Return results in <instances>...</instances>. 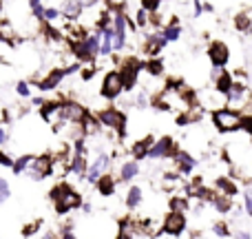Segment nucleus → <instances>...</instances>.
<instances>
[{
	"instance_id": "nucleus-1",
	"label": "nucleus",
	"mask_w": 252,
	"mask_h": 239,
	"mask_svg": "<svg viewBox=\"0 0 252 239\" xmlns=\"http://www.w3.org/2000/svg\"><path fill=\"white\" fill-rule=\"evenodd\" d=\"M51 197L56 200V210L58 213H69L71 208L80 204V197L78 193H73L69 186H60V188H53Z\"/></svg>"
},
{
	"instance_id": "nucleus-25",
	"label": "nucleus",
	"mask_w": 252,
	"mask_h": 239,
	"mask_svg": "<svg viewBox=\"0 0 252 239\" xmlns=\"http://www.w3.org/2000/svg\"><path fill=\"white\" fill-rule=\"evenodd\" d=\"M82 120H84V131H87L89 135L95 133L97 131V120H93V118H82Z\"/></svg>"
},
{
	"instance_id": "nucleus-20",
	"label": "nucleus",
	"mask_w": 252,
	"mask_h": 239,
	"mask_svg": "<svg viewBox=\"0 0 252 239\" xmlns=\"http://www.w3.org/2000/svg\"><path fill=\"white\" fill-rule=\"evenodd\" d=\"M148 146H151V137H146V139H142V142H137V144L133 146V155H135V157H146Z\"/></svg>"
},
{
	"instance_id": "nucleus-33",
	"label": "nucleus",
	"mask_w": 252,
	"mask_h": 239,
	"mask_svg": "<svg viewBox=\"0 0 252 239\" xmlns=\"http://www.w3.org/2000/svg\"><path fill=\"white\" fill-rule=\"evenodd\" d=\"M148 71H151L153 75H157L161 71V65H159V62H151V65H148Z\"/></svg>"
},
{
	"instance_id": "nucleus-23",
	"label": "nucleus",
	"mask_w": 252,
	"mask_h": 239,
	"mask_svg": "<svg viewBox=\"0 0 252 239\" xmlns=\"http://www.w3.org/2000/svg\"><path fill=\"white\" fill-rule=\"evenodd\" d=\"M215 206H217L221 213H228V210L232 208V206H230V200H228V195H226V197H219V195L215 197Z\"/></svg>"
},
{
	"instance_id": "nucleus-37",
	"label": "nucleus",
	"mask_w": 252,
	"mask_h": 239,
	"mask_svg": "<svg viewBox=\"0 0 252 239\" xmlns=\"http://www.w3.org/2000/svg\"><path fill=\"white\" fill-rule=\"evenodd\" d=\"M78 2H80V7H91L95 0H78Z\"/></svg>"
},
{
	"instance_id": "nucleus-8",
	"label": "nucleus",
	"mask_w": 252,
	"mask_h": 239,
	"mask_svg": "<svg viewBox=\"0 0 252 239\" xmlns=\"http://www.w3.org/2000/svg\"><path fill=\"white\" fill-rule=\"evenodd\" d=\"M170 148H173V139L164 137V139H159L155 146H148L146 157H166L170 153Z\"/></svg>"
},
{
	"instance_id": "nucleus-19",
	"label": "nucleus",
	"mask_w": 252,
	"mask_h": 239,
	"mask_svg": "<svg viewBox=\"0 0 252 239\" xmlns=\"http://www.w3.org/2000/svg\"><path fill=\"white\" fill-rule=\"evenodd\" d=\"M139 202H142V191H139L137 186L130 188L128 195H126V204H128L130 208H135V206H139Z\"/></svg>"
},
{
	"instance_id": "nucleus-13",
	"label": "nucleus",
	"mask_w": 252,
	"mask_h": 239,
	"mask_svg": "<svg viewBox=\"0 0 252 239\" xmlns=\"http://www.w3.org/2000/svg\"><path fill=\"white\" fill-rule=\"evenodd\" d=\"M137 67H128L126 65V69H124V73H120L122 75V84H124V89H133L135 87V82H137Z\"/></svg>"
},
{
	"instance_id": "nucleus-18",
	"label": "nucleus",
	"mask_w": 252,
	"mask_h": 239,
	"mask_svg": "<svg viewBox=\"0 0 252 239\" xmlns=\"http://www.w3.org/2000/svg\"><path fill=\"white\" fill-rule=\"evenodd\" d=\"M62 111H64V115H66V118H69V120H75V122H80V120L84 118L82 109H80L78 104H66V109H62Z\"/></svg>"
},
{
	"instance_id": "nucleus-31",
	"label": "nucleus",
	"mask_w": 252,
	"mask_h": 239,
	"mask_svg": "<svg viewBox=\"0 0 252 239\" xmlns=\"http://www.w3.org/2000/svg\"><path fill=\"white\" fill-rule=\"evenodd\" d=\"M215 235H221V237H228L230 235V233L226 231V226H223V224H217V226H215Z\"/></svg>"
},
{
	"instance_id": "nucleus-9",
	"label": "nucleus",
	"mask_w": 252,
	"mask_h": 239,
	"mask_svg": "<svg viewBox=\"0 0 252 239\" xmlns=\"http://www.w3.org/2000/svg\"><path fill=\"white\" fill-rule=\"evenodd\" d=\"M31 164H33V173H38V177L42 179V177H47L49 173H51V169H53V162H51V157H35V160H31Z\"/></svg>"
},
{
	"instance_id": "nucleus-4",
	"label": "nucleus",
	"mask_w": 252,
	"mask_h": 239,
	"mask_svg": "<svg viewBox=\"0 0 252 239\" xmlns=\"http://www.w3.org/2000/svg\"><path fill=\"white\" fill-rule=\"evenodd\" d=\"M164 228H166V233H168V235H179V233L186 228V217H184V213L173 210V213L164 219Z\"/></svg>"
},
{
	"instance_id": "nucleus-29",
	"label": "nucleus",
	"mask_w": 252,
	"mask_h": 239,
	"mask_svg": "<svg viewBox=\"0 0 252 239\" xmlns=\"http://www.w3.org/2000/svg\"><path fill=\"white\" fill-rule=\"evenodd\" d=\"M173 210H177V213H184L186 210V202H182V200H173Z\"/></svg>"
},
{
	"instance_id": "nucleus-28",
	"label": "nucleus",
	"mask_w": 252,
	"mask_h": 239,
	"mask_svg": "<svg viewBox=\"0 0 252 239\" xmlns=\"http://www.w3.org/2000/svg\"><path fill=\"white\" fill-rule=\"evenodd\" d=\"M58 16H60V13H58V9H44V13H42V18H47V20H58Z\"/></svg>"
},
{
	"instance_id": "nucleus-35",
	"label": "nucleus",
	"mask_w": 252,
	"mask_h": 239,
	"mask_svg": "<svg viewBox=\"0 0 252 239\" xmlns=\"http://www.w3.org/2000/svg\"><path fill=\"white\" fill-rule=\"evenodd\" d=\"M0 164H4V166H11L13 162H11V157H9V155H4V153H0Z\"/></svg>"
},
{
	"instance_id": "nucleus-38",
	"label": "nucleus",
	"mask_w": 252,
	"mask_h": 239,
	"mask_svg": "<svg viewBox=\"0 0 252 239\" xmlns=\"http://www.w3.org/2000/svg\"><path fill=\"white\" fill-rule=\"evenodd\" d=\"M4 142H7V133H4V129L0 126V144H4Z\"/></svg>"
},
{
	"instance_id": "nucleus-36",
	"label": "nucleus",
	"mask_w": 252,
	"mask_h": 239,
	"mask_svg": "<svg viewBox=\"0 0 252 239\" xmlns=\"http://www.w3.org/2000/svg\"><path fill=\"white\" fill-rule=\"evenodd\" d=\"M137 25H139V27L146 25V11H139V13H137Z\"/></svg>"
},
{
	"instance_id": "nucleus-7",
	"label": "nucleus",
	"mask_w": 252,
	"mask_h": 239,
	"mask_svg": "<svg viewBox=\"0 0 252 239\" xmlns=\"http://www.w3.org/2000/svg\"><path fill=\"white\" fill-rule=\"evenodd\" d=\"M100 122L113 131H122L126 120H124L122 113H118V111H104V113H100Z\"/></svg>"
},
{
	"instance_id": "nucleus-10",
	"label": "nucleus",
	"mask_w": 252,
	"mask_h": 239,
	"mask_svg": "<svg viewBox=\"0 0 252 239\" xmlns=\"http://www.w3.org/2000/svg\"><path fill=\"white\" fill-rule=\"evenodd\" d=\"M42 118L49 122V124H56L64 118V111H62L60 104H51V106H44L42 109Z\"/></svg>"
},
{
	"instance_id": "nucleus-5",
	"label": "nucleus",
	"mask_w": 252,
	"mask_h": 239,
	"mask_svg": "<svg viewBox=\"0 0 252 239\" xmlns=\"http://www.w3.org/2000/svg\"><path fill=\"white\" fill-rule=\"evenodd\" d=\"M109 166H111V157L109 155H97L95 162H93V164L89 166V171H87L89 182H95L102 173H106V169H109Z\"/></svg>"
},
{
	"instance_id": "nucleus-30",
	"label": "nucleus",
	"mask_w": 252,
	"mask_h": 239,
	"mask_svg": "<svg viewBox=\"0 0 252 239\" xmlns=\"http://www.w3.org/2000/svg\"><path fill=\"white\" fill-rule=\"evenodd\" d=\"M16 91H18V96H22V98H25V96H29V87H27L25 82H20V84H18V87H16Z\"/></svg>"
},
{
	"instance_id": "nucleus-16",
	"label": "nucleus",
	"mask_w": 252,
	"mask_h": 239,
	"mask_svg": "<svg viewBox=\"0 0 252 239\" xmlns=\"http://www.w3.org/2000/svg\"><path fill=\"white\" fill-rule=\"evenodd\" d=\"M217 191L219 193H221V195H228V197H230V195H235V193H237V186H235V184H232V182H228V179H217Z\"/></svg>"
},
{
	"instance_id": "nucleus-6",
	"label": "nucleus",
	"mask_w": 252,
	"mask_h": 239,
	"mask_svg": "<svg viewBox=\"0 0 252 239\" xmlns=\"http://www.w3.org/2000/svg\"><path fill=\"white\" fill-rule=\"evenodd\" d=\"M208 53H210V60H213L215 67H223L228 62V58H230V51H228V47L223 42H213Z\"/></svg>"
},
{
	"instance_id": "nucleus-24",
	"label": "nucleus",
	"mask_w": 252,
	"mask_h": 239,
	"mask_svg": "<svg viewBox=\"0 0 252 239\" xmlns=\"http://www.w3.org/2000/svg\"><path fill=\"white\" fill-rule=\"evenodd\" d=\"M31 164V155H25V157H20V160L16 162V164H13V171H16V175H20L22 171L27 169V166Z\"/></svg>"
},
{
	"instance_id": "nucleus-15",
	"label": "nucleus",
	"mask_w": 252,
	"mask_h": 239,
	"mask_svg": "<svg viewBox=\"0 0 252 239\" xmlns=\"http://www.w3.org/2000/svg\"><path fill=\"white\" fill-rule=\"evenodd\" d=\"M177 162H179V169H182V173H190L192 166L197 164V162L192 160L188 153H179V155H177Z\"/></svg>"
},
{
	"instance_id": "nucleus-22",
	"label": "nucleus",
	"mask_w": 252,
	"mask_h": 239,
	"mask_svg": "<svg viewBox=\"0 0 252 239\" xmlns=\"http://www.w3.org/2000/svg\"><path fill=\"white\" fill-rule=\"evenodd\" d=\"M235 25H237V29L248 31V29H250V13H248V11L239 13V16L235 18Z\"/></svg>"
},
{
	"instance_id": "nucleus-27",
	"label": "nucleus",
	"mask_w": 252,
	"mask_h": 239,
	"mask_svg": "<svg viewBox=\"0 0 252 239\" xmlns=\"http://www.w3.org/2000/svg\"><path fill=\"white\" fill-rule=\"evenodd\" d=\"M9 200V184L4 179H0V202Z\"/></svg>"
},
{
	"instance_id": "nucleus-34",
	"label": "nucleus",
	"mask_w": 252,
	"mask_h": 239,
	"mask_svg": "<svg viewBox=\"0 0 252 239\" xmlns=\"http://www.w3.org/2000/svg\"><path fill=\"white\" fill-rule=\"evenodd\" d=\"M244 200H246V213L252 215V197H250V193H246Z\"/></svg>"
},
{
	"instance_id": "nucleus-11",
	"label": "nucleus",
	"mask_w": 252,
	"mask_h": 239,
	"mask_svg": "<svg viewBox=\"0 0 252 239\" xmlns=\"http://www.w3.org/2000/svg\"><path fill=\"white\" fill-rule=\"evenodd\" d=\"M164 42H166L164 35H153V38L146 40V47H144V49H146L148 56H157V53L164 49Z\"/></svg>"
},
{
	"instance_id": "nucleus-26",
	"label": "nucleus",
	"mask_w": 252,
	"mask_h": 239,
	"mask_svg": "<svg viewBox=\"0 0 252 239\" xmlns=\"http://www.w3.org/2000/svg\"><path fill=\"white\" fill-rule=\"evenodd\" d=\"M179 34H182V31H179L177 27H168V29H164V40H177Z\"/></svg>"
},
{
	"instance_id": "nucleus-2",
	"label": "nucleus",
	"mask_w": 252,
	"mask_h": 239,
	"mask_svg": "<svg viewBox=\"0 0 252 239\" xmlns=\"http://www.w3.org/2000/svg\"><path fill=\"white\" fill-rule=\"evenodd\" d=\"M213 120H215V126H217L219 131H223V133H228V131H237V129H239L241 115H239V111H232V109H221V111H215Z\"/></svg>"
},
{
	"instance_id": "nucleus-12",
	"label": "nucleus",
	"mask_w": 252,
	"mask_h": 239,
	"mask_svg": "<svg viewBox=\"0 0 252 239\" xmlns=\"http://www.w3.org/2000/svg\"><path fill=\"white\" fill-rule=\"evenodd\" d=\"M97 182V191L102 193V195H111L113 193V188H115V182L111 179V175H106V173H102L100 177L95 179Z\"/></svg>"
},
{
	"instance_id": "nucleus-39",
	"label": "nucleus",
	"mask_w": 252,
	"mask_h": 239,
	"mask_svg": "<svg viewBox=\"0 0 252 239\" xmlns=\"http://www.w3.org/2000/svg\"><path fill=\"white\" fill-rule=\"evenodd\" d=\"M40 2V0H29V4H31V7H35V4H38Z\"/></svg>"
},
{
	"instance_id": "nucleus-17",
	"label": "nucleus",
	"mask_w": 252,
	"mask_h": 239,
	"mask_svg": "<svg viewBox=\"0 0 252 239\" xmlns=\"http://www.w3.org/2000/svg\"><path fill=\"white\" fill-rule=\"evenodd\" d=\"M139 173V166H137V162H126V164L122 166V179H133L135 175Z\"/></svg>"
},
{
	"instance_id": "nucleus-3",
	"label": "nucleus",
	"mask_w": 252,
	"mask_h": 239,
	"mask_svg": "<svg viewBox=\"0 0 252 239\" xmlns=\"http://www.w3.org/2000/svg\"><path fill=\"white\" fill-rule=\"evenodd\" d=\"M124 84H122V75L120 73H109L104 78V84H102V93H104V98H109V100H113V98H118L120 93H122Z\"/></svg>"
},
{
	"instance_id": "nucleus-14",
	"label": "nucleus",
	"mask_w": 252,
	"mask_h": 239,
	"mask_svg": "<svg viewBox=\"0 0 252 239\" xmlns=\"http://www.w3.org/2000/svg\"><path fill=\"white\" fill-rule=\"evenodd\" d=\"M62 75H64V71H51V75H49L47 80H42V82H40V89H42V91H49V89L58 87V82L62 80Z\"/></svg>"
},
{
	"instance_id": "nucleus-21",
	"label": "nucleus",
	"mask_w": 252,
	"mask_h": 239,
	"mask_svg": "<svg viewBox=\"0 0 252 239\" xmlns=\"http://www.w3.org/2000/svg\"><path fill=\"white\" fill-rule=\"evenodd\" d=\"M78 13H80V2H78V0H66L64 16L66 18H78Z\"/></svg>"
},
{
	"instance_id": "nucleus-32",
	"label": "nucleus",
	"mask_w": 252,
	"mask_h": 239,
	"mask_svg": "<svg viewBox=\"0 0 252 239\" xmlns=\"http://www.w3.org/2000/svg\"><path fill=\"white\" fill-rule=\"evenodd\" d=\"M144 7L151 9V11H155V9L159 7V0H144Z\"/></svg>"
}]
</instances>
